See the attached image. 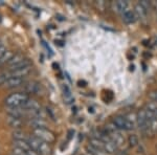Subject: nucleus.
<instances>
[{
    "instance_id": "obj_28",
    "label": "nucleus",
    "mask_w": 157,
    "mask_h": 155,
    "mask_svg": "<svg viewBox=\"0 0 157 155\" xmlns=\"http://www.w3.org/2000/svg\"><path fill=\"white\" fill-rule=\"evenodd\" d=\"M150 99H151L152 102H155V103H157V90L150 93Z\"/></svg>"
},
{
    "instance_id": "obj_23",
    "label": "nucleus",
    "mask_w": 157,
    "mask_h": 155,
    "mask_svg": "<svg viewBox=\"0 0 157 155\" xmlns=\"http://www.w3.org/2000/svg\"><path fill=\"white\" fill-rule=\"evenodd\" d=\"M129 144H130L131 147H136L138 145V137L135 135V134H132V135L129 136L128 138Z\"/></svg>"
},
{
    "instance_id": "obj_1",
    "label": "nucleus",
    "mask_w": 157,
    "mask_h": 155,
    "mask_svg": "<svg viewBox=\"0 0 157 155\" xmlns=\"http://www.w3.org/2000/svg\"><path fill=\"white\" fill-rule=\"evenodd\" d=\"M27 144L34 151H36L39 155H50L52 153V148H50L49 144H46L44 141H40L37 137L30 135L26 139Z\"/></svg>"
},
{
    "instance_id": "obj_21",
    "label": "nucleus",
    "mask_w": 157,
    "mask_h": 155,
    "mask_svg": "<svg viewBox=\"0 0 157 155\" xmlns=\"http://www.w3.org/2000/svg\"><path fill=\"white\" fill-rule=\"evenodd\" d=\"M146 109L149 111H151V112H153L155 118H157V103H155V102H152V101L149 102L146 106Z\"/></svg>"
},
{
    "instance_id": "obj_31",
    "label": "nucleus",
    "mask_w": 157,
    "mask_h": 155,
    "mask_svg": "<svg viewBox=\"0 0 157 155\" xmlns=\"http://www.w3.org/2000/svg\"><path fill=\"white\" fill-rule=\"evenodd\" d=\"M152 6L155 9V11L157 13V1H154V2H152Z\"/></svg>"
},
{
    "instance_id": "obj_3",
    "label": "nucleus",
    "mask_w": 157,
    "mask_h": 155,
    "mask_svg": "<svg viewBox=\"0 0 157 155\" xmlns=\"http://www.w3.org/2000/svg\"><path fill=\"white\" fill-rule=\"evenodd\" d=\"M33 136L39 138L40 141H44L46 144H54L56 141V135L52 131H50L47 128H39L33 129Z\"/></svg>"
},
{
    "instance_id": "obj_30",
    "label": "nucleus",
    "mask_w": 157,
    "mask_h": 155,
    "mask_svg": "<svg viewBox=\"0 0 157 155\" xmlns=\"http://www.w3.org/2000/svg\"><path fill=\"white\" fill-rule=\"evenodd\" d=\"M25 153H26V155H39V154L37 153L36 151H34V150H33V149L27 150V151L25 152Z\"/></svg>"
},
{
    "instance_id": "obj_10",
    "label": "nucleus",
    "mask_w": 157,
    "mask_h": 155,
    "mask_svg": "<svg viewBox=\"0 0 157 155\" xmlns=\"http://www.w3.org/2000/svg\"><path fill=\"white\" fill-rule=\"evenodd\" d=\"M22 108L26 111H30V110H40L41 109V105L39 104V102H37L34 99L29 98V100L24 103V105L22 106Z\"/></svg>"
},
{
    "instance_id": "obj_8",
    "label": "nucleus",
    "mask_w": 157,
    "mask_h": 155,
    "mask_svg": "<svg viewBox=\"0 0 157 155\" xmlns=\"http://www.w3.org/2000/svg\"><path fill=\"white\" fill-rule=\"evenodd\" d=\"M27 124L33 129L46 128L47 127V122L45 121V118H29Z\"/></svg>"
},
{
    "instance_id": "obj_4",
    "label": "nucleus",
    "mask_w": 157,
    "mask_h": 155,
    "mask_svg": "<svg viewBox=\"0 0 157 155\" xmlns=\"http://www.w3.org/2000/svg\"><path fill=\"white\" fill-rule=\"evenodd\" d=\"M112 123L120 131L121 130L129 131V130H132L134 128V125L131 122L128 121V118H126V116H121V115L115 116V118L112 119Z\"/></svg>"
},
{
    "instance_id": "obj_7",
    "label": "nucleus",
    "mask_w": 157,
    "mask_h": 155,
    "mask_svg": "<svg viewBox=\"0 0 157 155\" xmlns=\"http://www.w3.org/2000/svg\"><path fill=\"white\" fill-rule=\"evenodd\" d=\"M24 84L23 78H17V77H10L4 83V87L9 88V89H13V88H17L19 86Z\"/></svg>"
},
{
    "instance_id": "obj_22",
    "label": "nucleus",
    "mask_w": 157,
    "mask_h": 155,
    "mask_svg": "<svg viewBox=\"0 0 157 155\" xmlns=\"http://www.w3.org/2000/svg\"><path fill=\"white\" fill-rule=\"evenodd\" d=\"M151 131L152 134L156 133L157 132V118H153L150 121L149 123V128H148V132Z\"/></svg>"
},
{
    "instance_id": "obj_11",
    "label": "nucleus",
    "mask_w": 157,
    "mask_h": 155,
    "mask_svg": "<svg viewBox=\"0 0 157 155\" xmlns=\"http://www.w3.org/2000/svg\"><path fill=\"white\" fill-rule=\"evenodd\" d=\"M7 124H9L12 128L16 129V130H21V127H23L24 121H23V118L9 116V118H7Z\"/></svg>"
},
{
    "instance_id": "obj_20",
    "label": "nucleus",
    "mask_w": 157,
    "mask_h": 155,
    "mask_svg": "<svg viewBox=\"0 0 157 155\" xmlns=\"http://www.w3.org/2000/svg\"><path fill=\"white\" fill-rule=\"evenodd\" d=\"M12 134L14 141H26L27 139V136H25V133L22 130H15Z\"/></svg>"
},
{
    "instance_id": "obj_12",
    "label": "nucleus",
    "mask_w": 157,
    "mask_h": 155,
    "mask_svg": "<svg viewBox=\"0 0 157 155\" xmlns=\"http://www.w3.org/2000/svg\"><path fill=\"white\" fill-rule=\"evenodd\" d=\"M62 91H63V99H64V102L66 104H72L73 101H75V98H73L72 93H71V90L70 88L68 87V85L64 84L62 87Z\"/></svg>"
},
{
    "instance_id": "obj_19",
    "label": "nucleus",
    "mask_w": 157,
    "mask_h": 155,
    "mask_svg": "<svg viewBox=\"0 0 157 155\" xmlns=\"http://www.w3.org/2000/svg\"><path fill=\"white\" fill-rule=\"evenodd\" d=\"M13 54L12 52H10V50H6V52H4L3 55H2V57L0 58V65H4V64H7V63L11 61V59L13 58Z\"/></svg>"
},
{
    "instance_id": "obj_24",
    "label": "nucleus",
    "mask_w": 157,
    "mask_h": 155,
    "mask_svg": "<svg viewBox=\"0 0 157 155\" xmlns=\"http://www.w3.org/2000/svg\"><path fill=\"white\" fill-rule=\"evenodd\" d=\"M94 4L97 9L100 10V11H104V10L107 9V2L106 1H95Z\"/></svg>"
},
{
    "instance_id": "obj_18",
    "label": "nucleus",
    "mask_w": 157,
    "mask_h": 155,
    "mask_svg": "<svg viewBox=\"0 0 157 155\" xmlns=\"http://www.w3.org/2000/svg\"><path fill=\"white\" fill-rule=\"evenodd\" d=\"M24 59L25 58L22 54H16V55L13 56V58L11 59V61L7 63V65H9L10 67H12V66H15L16 64H18V63L21 62V61H23Z\"/></svg>"
},
{
    "instance_id": "obj_27",
    "label": "nucleus",
    "mask_w": 157,
    "mask_h": 155,
    "mask_svg": "<svg viewBox=\"0 0 157 155\" xmlns=\"http://www.w3.org/2000/svg\"><path fill=\"white\" fill-rule=\"evenodd\" d=\"M139 4H140V6H143L147 12H149V10H150V7L152 6V2H150V1H147V0H143V1H140V2H139Z\"/></svg>"
},
{
    "instance_id": "obj_16",
    "label": "nucleus",
    "mask_w": 157,
    "mask_h": 155,
    "mask_svg": "<svg viewBox=\"0 0 157 155\" xmlns=\"http://www.w3.org/2000/svg\"><path fill=\"white\" fill-rule=\"evenodd\" d=\"M116 150H117V146L113 143L112 141H107L104 143V151L106 152V153H109V154H113L116 152Z\"/></svg>"
},
{
    "instance_id": "obj_2",
    "label": "nucleus",
    "mask_w": 157,
    "mask_h": 155,
    "mask_svg": "<svg viewBox=\"0 0 157 155\" xmlns=\"http://www.w3.org/2000/svg\"><path fill=\"white\" fill-rule=\"evenodd\" d=\"M29 99V95H25L24 92H16L10 95L4 100V104L7 108H18L22 107L24 103Z\"/></svg>"
},
{
    "instance_id": "obj_15",
    "label": "nucleus",
    "mask_w": 157,
    "mask_h": 155,
    "mask_svg": "<svg viewBox=\"0 0 157 155\" xmlns=\"http://www.w3.org/2000/svg\"><path fill=\"white\" fill-rule=\"evenodd\" d=\"M134 13H135L136 17L140 20H145L147 18V14H148V12H147L139 3L136 4L135 7H134Z\"/></svg>"
},
{
    "instance_id": "obj_29",
    "label": "nucleus",
    "mask_w": 157,
    "mask_h": 155,
    "mask_svg": "<svg viewBox=\"0 0 157 155\" xmlns=\"http://www.w3.org/2000/svg\"><path fill=\"white\" fill-rule=\"evenodd\" d=\"M6 52V48L4 47V45L2 44L1 42H0V58L2 57V55H3V54H4V52Z\"/></svg>"
},
{
    "instance_id": "obj_6",
    "label": "nucleus",
    "mask_w": 157,
    "mask_h": 155,
    "mask_svg": "<svg viewBox=\"0 0 157 155\" xmlns=\"http://www.w3.org/2000/svg\"><path fill=\"white\" fill-rule=\"evenodd\" d=\"M24 93L27 95H40V91H41V85H40L38 82H35V81H32V82L25 83L24 84Z\"/></svg>"
},
{
    "instance_id": "obj_9",
    "label": "nucleus",
    "mask_w": 157,
    "mask_h": 155,
    "mask_svg": "<svg viewBox=\"0 0 157 155\" xmlns=\"http://www.w3.org/2000/svg\"><path fill=\"white\" fill-rule=\"evenodd\" d=\"M121 17H123V21L127 24H131V23H134L137 19L136 17L135 13L132 10H126L125 12L121 14Z\"/></svg>"
},
{
    "instance_id": "obj_25",
    "label": "nucleus",
    "mask_w": 157,
    "mask_h": 155,
    "mask_svg": "<svg viewBox=\"0 0 157 155\" xmlns=\"http://www.w3.org/2000/svg\"><path fill=\"white\" fill-rule=\"evenodd\" d=\"M86 150H88L89 152H91L93 155H107V153H106L105 151H101V150H95L93 148H91V147L87 146V148H86Z\"/></svg>"
},
{
    "instance_id": "obj_13",
    "label": "nucleus",
    "mask_w": 157,
    "mask_h": 155,
    "mask_svg": "<svg viewBox=\"0 0 157 155\" xmlns=\"http://www.w3.org/2000/svg\"><path fill=\"white\" fill-rule=\"evenodd\" d=\"M113 7H114V11L116 13L123 14L126 10H128V2L123 1V0H118V1H116L113 3Z\"/></svg>"
},
{
    "instance_id": "obj_5",
    "label": "nucleus",
    "mask_w": 157,
    "mask_h": 155,
    "mask_svg": "<svg viewBox=\"0 0 157 155\" xmlns=\"http://www.w3.org/2000/svg\"><path fill=\"white\" fill-rule=\"evenodd\" d=\"M136 121H137V125L140 128V130H143L144 132H148L150 121H149L148 116H147L146 109H140L136 113Z\"/></svg>"
},
{
    "instance_id": "obj_26",
    "label": "nucleus",
    "mask_w": 157,
    "mask_h": 155,
    "mask_svg": "<svg viewBox=\"0 0 157 155\" xmlns=\"http://www.w3.org/2000/svg\"><path fill=\"white\" fill-rule=\"evenodd\" d=\"M9 78H10V76H9V72H7L0 73V86L4 85V83L6 82V80Z\"/></svg>"
},
{
    "instance_id": "obj_32",
    "label": "nucleus",
    "mask_w": 157,
    "mask_h": 155,
    "mask_svg": "<svg viewBox=\"0 0 157 155\" xmlns=\"http://www.w3.org/2000/svg\"><path fill=\"white\" fill-rule=\"evenodd\" d=\"M84 155H93V154L91 153V152H89V151H88V150H86V153H85Z\"/></svg>"
},
{
    "instance_id": "obj_14",
    "label": "nucleus",
    "mask_w": 157,
    "mask_h": 155,
    "mask_svg": "<svg viewBox=\"0 0 157 155\" xmlns=\"http://www.w3.org/2000/svg\"><path fill=\"white\" fill-rule=\"evenodd\" d=\"M89 147H91V148H93L95 150L104 151V141L97 138V137H91L89 139Z\"/></svg>"
},
{
    "instance_id": "obj_17",
    "label": "nucleus",
    "mask_w": 157,
    "mask_h": 155,
    "mask_svg": "<svg viewBox=\"0 0 157 155\" xmlns=\"http://www.w3.org/2000/svg\"><path fill=\"white\" fill-rule=\"evenodd\" d=\"M32 66V62H30L29 59L25 58L23 61H21L18 64H16L15 66H12L10 67V72H13V70H19V69H23V68H26V67H29Z\"/></svg>"
}]
</instances>
